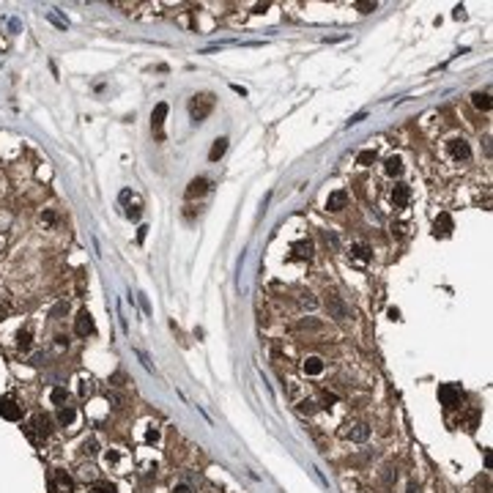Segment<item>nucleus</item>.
Here are the masks:
<instances>
[{
	"label": "nucleus",
	"instance_id": "nucleus-6",
	"mask_svg": "<svg viewBox=\"0 0 493 493\" xmlns=\"http://www.w3.org/2000/svg\"><path fill=\"white\" fill-rule=\"evenodd\" d=\"M0 416L8 419V422H17L19 416H22V405H19L17 400H11V397H3L0 400Z\"/></svg>",
	"mask_w": 493,
	"mask_h": 493
},
{
	"label": "nucleus",
	"instance_id": "nucleus-21",
	"mask_svg": "<svg viewBox=\"0 0 493 493\" xmlns=\"http://www.w3.org/2000/svg\"><path fill=\"white\" fill-rule=\"evenodd\" d=\"M291 252H294V258L304 261V258H310V255H312V244H310V241H296L294 247H291Z\"/></svg>",
	"mask_w": 493,
	"mask_h": 493
},
{
	"label": "nucleus",
	"instance_id": "nucleus-22",
	"mask_svg": "<svg viewBox=\"0 0 493 493\" xmlns=\"http://www.w3.org/2000/svg\"><path fill=\"white\" fill-rule=\"evenodd\" d=\"M50 400H52L55 405H66V403H69V392H66L63 387H55V389L50 392Z\"/></svg>",
	"mask_w": 493,
	"mask_h": 493
},
{
	"label": "nucleus",
	"instance_id": "nucleus-13",
	"mask_svg": "<svg viewBox=\"0 0 493 493\" xmlns=\"http://www.w3.org/2000/svg\"><path fill=\"white\" fill-rule=\"evenodd\" d=\"M205 192H208V178H203V176H200V178H195V181L187 187V197H189V200H195V197H203Z\"/></svg>",
	"mask_w": 493,
	"mask_h": 493
},
{
	"label": "nucleus",
	"instance_id": "nucleus-14",
	"mask_svg": "<svg viewBox=\"0 0 493 493\" xmlns=\"http://www.w3.org/2000/svg\"><path fill=\"white\" fill-rule=\"evenodd\" d=\"M301 370H304V376H321L323 373V359L321 356H307V359L301 362Z\"/></svg>",
	"mask_w": 493,
	"mask_h": 493
},
{
	"label": "nucleus",
	"instance_id": "nucleus-42",
	"mask_svg": "<svg viewBox=\"0 0 493 493\" xmlns=\"http://www.w3.org/2000/svg\"><path fill=\"white\" fill-rule=\"evenodd\" d=\"M44 222H50V225H52V222H55V214H52V211H47V214H44Z\"/></svg>",
	"mask_w": 493,
	"mask_h": 493
},
{
	"label": "nucleus",
	"instance_id": "nucleus-38",
	"mask_svg": "<svg viewBox=\"0 0 493 493\" xmlns=\"http://www.w3.org/2000/svg\"><path fill=\"white\" fill-rule=\"evenodd\" d=\"M389 318H392V321H397V318H400V310H397V307H389Z\"/></svg>",
	"mask_w": 493,
	"mask_h": 493
},
{
	"label": "nucleus",
	"instance_id": "nucleus-29",
	"mask_svg": "<svg viewBox=\"0 0 493 493\" xmlns=\"http://www.w3.org/2000/svg\"><path fill=\"white\" fill-rule=\"evenodd\" d=\"M296 408H299V414H312V411H315V403L307 397V400H299V405H296Z\"/></svg>",
	"mask_w": 493,
	"mask_h": 493
},
{
	"label": "nucleus",
	"instance_id": "nucleus-32",
	"mask_svg": "<svg viewBox=\"0 0 493 493\" xmlns=\"http://www.w3.org/2000/svg\"><path fill=\"white\" fill-rule=\"evenodd\" d=\"M334 403H337V394H329V392L323 394V408H332Z\"/></svg>",
	"mask_w": 493,
	"mask_h": 493
},
{
	"label": "nucleus",
	"instance_id": "nucleus-11",
	"mask_svg": "<svg viewBox=\"0 0 493 493\" xmlns=\"http://www.w3.org/2000/svg\"><path fill=\"white\" fill-rule=\"evenodd\" d=\"M165 118H167V104L159 101V104L154 107V112H151V129H154L159 137H162V123H165Z\"/></svg>",
	"mask_w": 493,
	"mask_h": 493
},
{
	"label": "nucleus",
	"instance_id": "nucleus-8",
	"mask_svg": "<svg viewBox=\"0 0 493 493\" xmlns=\"http://www.w3.org/2000/svg\"><path fill=\"white\" fill-rule=\"evenodd\" d=\"M96 323H94V315H91L88 310H83L77 315V323H74V332L80 334V337H88V334H94Z\"/></svg>",
	"mask_w": 493,
	"mask_h": 493
},
{
	"label": "nucleus",
	"instance_id": "nucleus-41",
	"mask_svg": "<svg viewBox=\"0 0 493 493\" xmlns=\"http://www.w3.org/2000/svg\"><path fill=\"white\" fill-rule=\"evenodd\" d=\"M145 230H148V227H145V225H143V227H140V230H137V241H143V238H145Z\"/></svg>",
	"mask_w": 493,
	"mask_h": 493
},
{
	"label": "nucleus",
	"instance_id": "nucleus-17",
	"mask_svg": "<svg viewBox=\"0 0 493 493\" xmlns=\"http://www.w3.org/2000/svg\"><path fill=\"white\" fill-rule=\"evenodd\" d=\"M384 173L392 176V178H397L400 173H403V159H400V156H389V159L384 162Z\"/></svg>",
	"mask_w": 493,
	"mask_h": 493
},
{
	"label": "nucleus",
	"instance_id": "nucleus-16",
	"mask_svg": "<svg viewBox=\"0 0 493 493\" xmlns=\"http://www.w3.org/2000/svg\"><path fill=\"white\" fill-rule=\"evenodd\" d=\"M351 258H354L356 263H367L373 258V250L367 244H354V247H351Z\"/></svg>",
	"mask_w": 493,
	"mask_h": 493
},
{
	"label": "nucleus",
	"instance_id": "nucleus-24",
	"mask_svg": "<svg viewBox=\"0 0 493 493\" xmlns=\"http://www.w3.org/2000/svg\"><path fill=\"white\" fill-rule=\"evenodd\" d=\"M91 493H118V491L110 482H94V485H91Z\"/></svg>",
	"mask_w": 493,
	"mask_h": 493
},
{
	"label": "nucleus",
	"instance_id": "nucleus-30",
	"mask_svg": "<svg viewBox=\"0 0 493 493\" xmlns=\"http://www.w3.org/2000/svg\"><path fill=\"white\" fill-rule=\"evenodd\" d=\"M477 419H480V414H477V411H471L469 419H466V430H477Z\"/></svg>",
	"mask_w": 493,
	"mask_h": 493
},
{
	"label": "nucleus",
	"instance_id": "nucleus-27",
	"mask_svg": "<svg viewBox=\"0 0 493 493\" xmlns=\"http://www.w3.org/2000/svg\"><path fill=\"white\" fill-rule=\"evenodd\" d=\"M96 447H99V444H96V438H85V441H83V455L94 458V455H96Z\"/></svg>",
	"mask_w": 493,
	"mask_h": 493
},
{
	"label": "nucleus",
	"instance_id": "nucleus-28",
	"mask_svg": "<svg viewBox=\"0 0 493 493\" xmlns=\"http://www.w3.org/2000/svg\"><path fill=\"white\" fill-rule=\"evenodd\" d=\"M299 304L304 307V310H312L318 301H315V296H312V294H299Z\"/></svg>",
	"mask_w": 493,
	"mask_h": 493
},
{
	"label": "nucleus",
	"instance_id": "nucleus-20",
	"mask_svg": "<svg viewBox=\"0 0 493 493\" xmlns=\"http://www.w3.org/2000/svg\"><path fill=\"white\" fill-rule=\"evenodd\" d=\"M225 151H227V137H216L214 145H211V151H208V159L211 162L222 159V154H225Z\"/></svg>",
	"mask_w": 493,
	"mask_h": 493
},
{
	"label": "nucleus",
	"instance_id": "nucleus-31",
	"mask_svg": "<svg viewBox=\"0 0 493 493\" xmlns=\"http://www.w3.org/2000/svg\"><path fill=\"white\" fill-rule=\"evenodd\" d=\"M145 441H148V444H156V441H159V427H156V425H151V430H148V436H145Z\"/></svg>",
	"mask_w": 493,
	"mask_h": 493
},
{
	"label": "nucleus",
	"instance_id": "nucleus-25",
	"mask_svg": "<svg viewBox=\"0 0 493 493\" xmlns=\"http://www.w3.org/2000/svg\"><path fill=\"white\" fill-rule=\"evenodd\" d=\"M356 162H359L362 167H370L373 162H376V151H362V154L356 156Z\"/></svg>",
	"mask_w": 493,
	"mask_h": 493
},
{
	"label": "nucleus",
	"instance_id": "nucleus-23",
	"mask_svg": "<svg viewBox=\"0 0 493 493\" xmlns=\"http://www.w3.org/2000/svg\"><path fill=\"white\" fill-rule=\"evenodd\" d=\"M104 463H107V469H118V466H121V452H118V449H107Z\"/></svg>",
	"mask_w": 493,
	"mask_h": 493
},
{
	"label": "nucleus",
	"instance_id": "nucleus-43",
	"mask_svg": "<svg viewBox=\"0 0 493 493\" xmlns=\"http://www.w3.org/2000/svg\"><path fill=\"white\" fill-rule=\"evenodd\" d=\"M408 493H416V488H408Z\"/></svg>",
	"mask_w": 493,
	"mask_h": 493
},
{
	"label": "nucleus",
	"instance_id": "nucleus-3",
	"mask_svg": "<svg viewBox=\"0 0 493 493\" xmlns=\"http://www.w3.org/2000/svg\"><path fill=\"white\" fill-rule=\"evenodd\" d=\"M47 488H50V493H74V480L66 474V471L55 469L50 474V482H47Z\"/></svg>",
	"mask_w": 493,
	"mask_h": 493
},
{
	"label": "nucleus",
	"instance_id": "nucleus-7",
	"mask_svg": "<svg viewBox=\"0 0 493 493\" xmlns=\"http://www.w3.org/2000/svg\"><path fill=\"white\" fill-rule=\"evenodd\" d=\"M326 307H329V312H332V318H337V321H345V318H348V307H345V301L340 299L337 294H326Z\"/></svg>",
	"mask_w": 493,
	"mask_h": 493
},
{
	"label": "nucleus",
	"instance_id": "nucleus-36",
	"mask_svg": "<svg viewBox=\"0 0 493 493\" xmlns=\"http://www.w3.org/2000/svg\"><path fill=\"white\" fill-rule=\"evenodd\" d=\"M326 244H332L334 250L340 247V241H337V236H334V233H326Z\"/></svg>",
	"mask_w": 493,
	"mask_h": 493
},
{
	"label": "nucleus",
	"instance_id": "nucleus-39",
	"mask_svg": "<svg viewBox=\"0 0 493 493\" xmlns=\"http://www.w3.org/2000/svg\"><path fill=\"white\" fill-rule=\"evenodd\" d=\"M392 236H403V225H400V222H397V225H392Z\"/></svg>",
	"mask_w": 493,
	"mask_h": 493
},
{
	"label": "nucleus",
	"instance_id": "nucleus-33",
	"mask_svg": "<svg viewBox=\"0 0 493 493\" xmlns=\"http://www.w3.org/2000/svg\"><path fill=\"white\" fill-rule=\"evenodd\" d=\"M356 8L362 14H370V11H376V3H356Z\"/></svg>",
	"mask_w": 493,
	"mask_h": 493
},
{
	"label": "nucleus",
	"instance_id": "nucleus-5",
	"mask_svg": "<svg viewBox=\"0 0 493 493\" xmlns=\"http://www.w3.org/2000/svg\"><path fill=\"white\" fill-rule=\"evenodd\" d=\"M438 400H441L447 408H458L460 405V389L452 387V384H441V387H438Z\"/></svg>",
	"mask_w": 493,
	"mask_h": 493
},
{
	"label": "nucleus",
	"instance_id": "nucleus-12",
	"mask_svg": "<svg viewBox=\"0 0 493 493\" xmlns=\"http://www.w3.org/2000/svg\"><path fill=\"white\" fill-rule=\"evenodd\" d=\"M345 205H348V192H343V189H337V192H332L326 197V208L329 211H343Z\"/></svg>",
	"mask_w": 493,
	"mask_h": 493
},
{
	"label": "nucleus",
	"instance_id": "nucleus-34",
	"mask_svg": "<svg viewBox=\"0 0 493 493\" xmlns=\"http://www.w3.org/2000/svg\"><path fill=\"white\" fill-rule=\"evenodd\" d=\"M126 216H129V219H140V205H129Z\"/></svg>",
	"mask_w": 493,
	"mask_h": 493
},
{
	"label": "nucleus",
	"instance_id": "nucleus-35",
	"mask_svg": "<svg viewBox=\"0 0 493 493\" xmlns=\"http://www.w3.org/2000/svg\"><path fill=\"white\" fill-rule=\"evenodd\" d=\"M55 345H58V348H69V337H63V334H58V337H55Z\"/></svg>",
	"mask_w": 493,
	"mask_h": 493
},
{
	"label": "nucleus",
	"instance_id": "nucleus-4",
	"mask_svg": "<svg viewBox=\"0 0 493 493\" xmlns=\"http://www.w3.org/2000/svg\"><path fill=\"white\" fill-rule=\"evenodd\" d=\"M447 154L452 156L455 162H469L471 159V148H469V143H466L463 137H452L447 143Z\"/></svg>",
	"mask_w": 493,
	"mask_h": 493
},
{
	"label": "nucleus",
	"instance_id": "nucleus-1",
	"mask_svg": "<svg viewBox=\"0 0 493 493\" xmlns=\"http://www.w3.org/2000/svg\"><path fill=\"white\" fill-rule=\"evenodd\" d=\"M25 433H28V438L33 444H41L50 438L52 433V419L47 414H33V419L28 422V427H25Z\"/></svg>",
	"mask_w": 493,
	"mask_h": 493
},
{
	"label": "nucleus",
	"instance_id": "nucleus-10",
	"mask_svg": "<svg viewBox=\"0 0 493 493\" xmlns=\"http://www.w3.org/2000/svg\"><path fill=\"white\" fill-rule=\"evenodd\" d=\"M408 200H411L408 184H394V187H392V205H394V208H405V205H408Z\"/></svg>",
	"mask_w": 493,
	"mask_h": 493
},
{
	"label": "nucleus",
	"instance_id": "nucleus-40",
	"mask_svg": "<svg viewBox=\"0 0 493 493\" xmlns=\"http://www.w3.org/2000/svg\"><path fill=\"white\" fill-rule=\"evenodd\" d=\"M173 493H192V491H189L187 485H176V491H173Z\"/></svg>",
	"mask_w": 493,
	"mask_h": 493
},
{
	"label": "nucleus",
	"instance_id": "nucleus-15",
	"mask_svg": "<svg viewBox=\"0 0 493 493\" xmlns=\"http://www.w3.org/2000/svg\"><path fill=\"white\" fill-rule=\"evenodd\" d=\"M343 436L351 438V441H367V438H370V427L367 425H354V427H348V430H343Z\"/></svg>",
	"mask_w": 493,
	"mask_h": 493
},
{
	"label": "nucleus",
	"instance_id": "nucleus-37",
	"mask_svg": "<svg viewBox=\"0 0 493 493\" xmlns=\"http://www.w3.org/2000/svg\"><path fill=\"white\" fill-rule=\"evenodd\" d=\"M365 115H367V112H356V115H351L348 126H351V123H359V121H365Z\"/></svg>",
	"mask_w": 493,
	"mask_h": 493
},
{
	"label": "nucleus",
	"instance_id": "nucleus-18",
	"mask_svg": "<svg viewBox=\"0 0 493 493\" xmlns=\"http://www.w3.org/2000/svg\"><path fill=\"white\" fill-rule=\"evenodd\" d=\"M471 101H474V107H477V110H482V112H488L493 107L491 94H488V91H477V94L471 96Z\"/></svg>",
	"mask_w": 493,
	"mask_h": 493
},
{
	"label": "nucleus",
	"instance_id": "nucleus-2",
	"mask_svg": "<svg viewBox=\"0 0 493 493\" xmlns=\"http://www.w3.org/2000/svg\"><path fill=\"white\" fill-rule=\"evenodd\" d=\"M214 94H197L192 101H189V115H192L195 123H200L211 110H214Z\"/></svg>",
	"mask_w": 493,
	"mask_h": 493
},
{
	"label": "nucleus",
	"instance_id": "nucleus-19",
	"mask_svg": "<svg viewBox=\"0 0 493 493\" xmlns=\"http://www.w3.org/2000/svg\"><path fill=\"white\" fill-rule=\"evenodd\" d=\"M74 419H77V411H74L72 405H61V408H58V422H61L63 427L74 425Z\"/></svg>",
	"mask_w": 493,
	"mask_h": 493
},
{
	"label": "nucleus",
	"instance_id": "nucleus-26",
	"mask_svg": "<svg viewBox=\"0 0 493 493\" xmlns=\"http://www.w3.org/2000/svg\"><path fill=\"white\" fill-rule=\"evenodd\" d=\"M30 343H33V340H30V332H28V329H22V332L17 334V345H19L22 351H28Z\"/></svg>",
	"mask_w": 493,
	"mask_h": 493
},
{
	"label": "nucleus",
	"instance_id": "nucleus-9",
	"mask_svg": "<svg viewBox=\"0 0 493 493\" xmlns=\"http://www.w3.org/2000/svg\"><path fill=\"white\" fill-rule=\"evenodd\" d=\"M452 230H455L452 216H449V214H438L436 222H433V233H436L438 238H447V236H452Z\"/></svg>",
	"mask_w": 493,
	"mask_h": 493
}]
</instances>
